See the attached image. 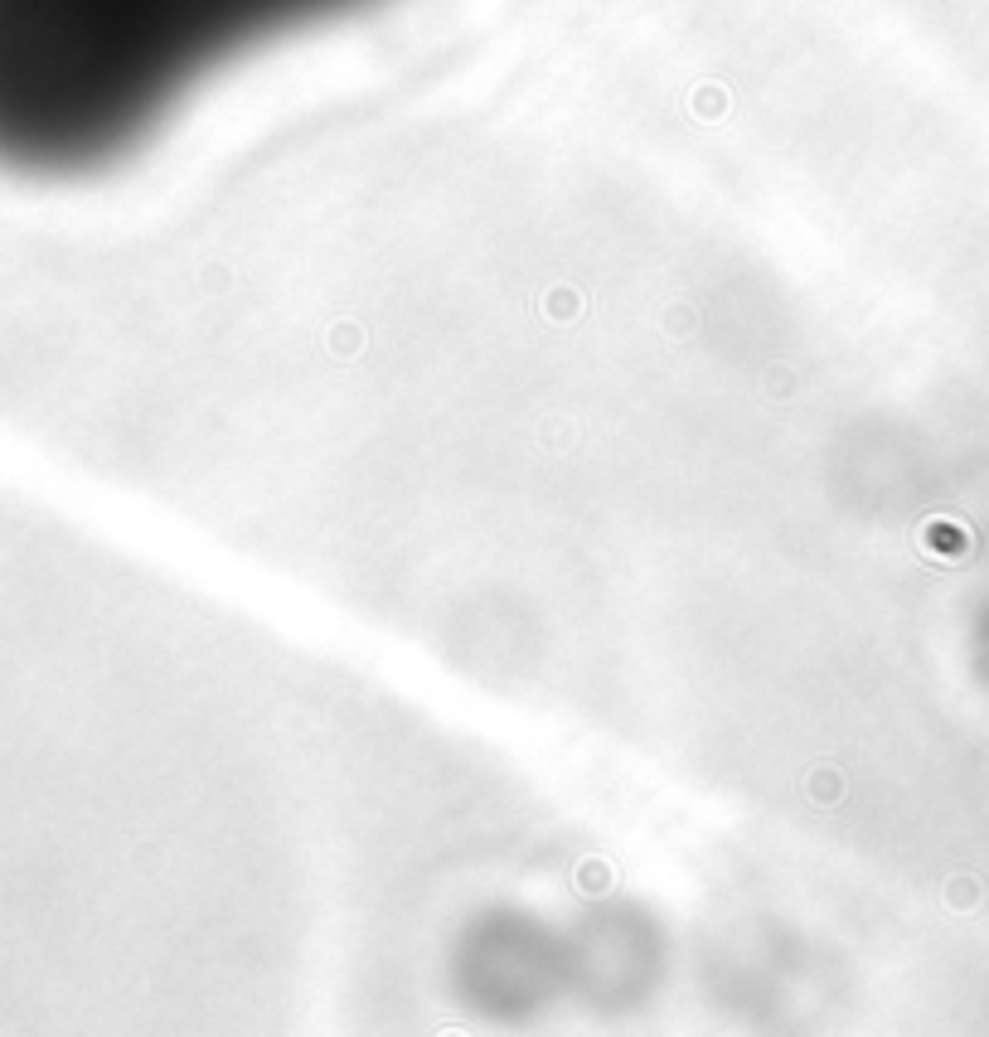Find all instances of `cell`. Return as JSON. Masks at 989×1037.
Segmentation results:
<instances>
[{
    "mask_svg": "<svg viewBox=\"0 0 989 1037\" xmlns=\"http://www.w3.org/2000/svg\"><path fill=\"white\" fill-rule=\"evenodd\" d=\"M364 0H0V165L68 175L131 151L228 59Z\"/></svg>",
    "mask_w": 989,
    "mask_h": 1037,
    "instance_id": "1",
    "label": "cell"
}]
</instances>
